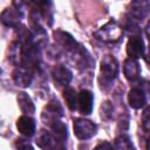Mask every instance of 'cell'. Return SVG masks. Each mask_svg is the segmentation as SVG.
Wrapping results in <instances>:
<instances>
[{
  "label": "cell",
  "instance_id": "5",
  "mask_svg": "<svg viewBox=\"0 0 150 150\" xmlns=\"http://www.w3.org/2000/svg\"><path fill=\"white\" fill-rule=\"evenodd\" d=\"M73 129L74 135L79 139H89L96 134L97 125L86 118H75L73 123Z\"/></svg>",
  "mask_w": 150,
  "mask_h": 150
},
{
  "label": "cell",
  "instance_id": "7",
  "mask_svg": "<svg viewBox=\"0 0 150 150\" xmlns=\"http://www.w3.org/2000/svg\"><path fill=\"white\" fill-rule=\"evenodd\" d=\"M144 53H145V45L142 36L139 35L130 36V39L127 42V54L129 55V57L137 60L139 57H143Z\"/></svg>",
  "mask_w": 150,
  "mask_h": 150
},
{
  "label": "cell",
  "instance_id": "10",
  "mask_svg": "<svg viewBox=\"0 0 150 150\" xmlns=\"http://www.w3.org/2000/svg\"><path fill=\"white\" fill-rule=\"evenodd\" d=\"M94 96L90 90L83 89L77 94V109L83 115H89L93 110Z\"/></svg>",
  "mask_w": 150,
  "mask_h": 150
},
{
  "label": "cell",
  "instance_id": "20",
  "mask_svg": "<svg viewBox=\"0 0 150 150\" xmlns=\"http://www.w3.org/2000/svg\"><path fill=\"white\" fill-rule=\"evenodd\" d=\"M94 150H115V148H114V145H112L110 142L103 141V142L98 143V144L94 148Z\"/></svg>",
  "mask_w": 150,
  "mask_h": 150
},
{
  "label": "cell",
  "instance_id": "3",
  "mask_svg": "<svg viewBox=\"0 0 150 150\" xmlns=\"http://www.w3.org/2000/svg\"><path fill=\"white\" fill-rule=\"evenodd\" d=\"M21 6V2H13V6L5 8L0 14V21L7 27L18 28L21 20L23 19V9Z\"/></svg>",
  "mask_w": 150,
  "mask_h": 150
},
{
  "label": "cell",
  "instance_id": "16",
  "mask_svg": "<svg viewBox=\"0 0 150 150\" xmlns=\"http://www.w3.org/2000/svg\"><path fill=\"white\" fill-rule=\"evenodd\" d=\"M63 97L68 108L71 111H75L77 109V93L75 91V89L71 87H67L63 90Z\"/></svg>",
  "mask_w": 150,
  "mask_h": 150
},
{
  "label": "cell",
  "instance_id": "12",
  "mask_svg": "<svg viewBox=\"0 0 150 150\" xmlns=\"http://www.w3.org/2000/svg\"><path fill=\"white\" fill-rule=\"evenodd\" d=\"M123 73L128 81H130V82L137 81L139 79V74H141L138 61L135 59H131V57L125 59V61L123 63Z\"/></svg>",
  "mask_w": 150,
  "mask_h": 150
},
{
  "label": "cell",
  "instance_id": "15",
  "mask_svg": "<svg viewBox=\"0 0 150 150\" xmlns=\"http://www.w3.org/2000/svg\"><path fill=\"white\" fill-rule=\"evenodd\" d=\"M18 104H19L20 110L25 115L33 114L35 111V105H34L32 98L26 93H23V91L19 93V95H18Z\"/></svg>",
  "mask_w": 150,
  "mask_h": 150
},
{
  "label": "cell",
  "instance_id": "8",
  "mask_svg": "<svg viewBox=\"0 0 150 150\" xmlns=\"http://www.w3.org/2000/svg\"><path fill=\"white\" fill-rule=\"evenodd\" d=\"M33 77H34V71L26 67L16 66V68L13 70V80L19 87L22 88L29 87L32 84Z\"/></svg>",
  "mask_w": 150,
  "mask_h": 150
},
{
  "label": "cell",
  "instance_id": "19",
  "mask_svg": "<svg viewBox=\"0 0 150 150\" xmlns=\"http://www.w3.org/2000/svg\"><path fill=\"white\" fill-rule=\"evenodd\" d=\"M111 111H112V107L109 104V102H104V104H102V107H101L102 117L105 120L111 118Z\"/></svg>",
  "mask_w": 150,
  "mask_h": 150
},
{
  "label": "cell",
  "instance_id": "9",
  "mask_svg": "<svg viewBox=\"0 0 150 150\" xmlns=\"http://www.w3.org/2000/svg\"><path fill=\"white\" fill-rule=\"evenodd\" d=\"M52 77H53V81L55 82V84H57V87L67 88L73 79V73L69 70V68L59 64L52 69Z\"/></svg>",
  "mask_w": 150,
  "mask_h": 150
},
{
  "label": "cell",
  "instance_id": "21",
  "mask_svg": "<svg viewBox=\"0 0 150 150\" xmlns=\"http://www.w3.org/2000/svg\"><path fill=\"white\" fill-rule=\"evenodd\" d=\"M142 121H143V128H144V130L145 131H148V129H149V109L146 108L145 110H144V112H143V117H142Z\"/></svg>",
  "mask_w": 150,
  "mask_h": 150
},
{
  "label": "cell",
  "instance_id": "17",
  "mask_svg": "<svg viewBox=\"0 0 150 150\" xmlns=\"http://www.w3.org/2000/svg\"><path fill=\"white\" fill-rule=\"evenodd\" d=\"M116 150H135L132 142L127 135H121L115 139V146Z\"/></svg>",
  "mask_w": 150,
  "mask_h": 150
},
{
  "label": "cell",
  "instance_id": "22",
  "mask_svg": "<svg viewBox=\"0 0 150 150\" xmlns=\"http://www.w3.org/2000/svg\"><path fill=\"white\" fill-rule=\"evenodd\" d=\"M0 74H1V68H0Z\"/></svg>",
  "mask_w": 150,
  "mask_h": 150
},
{
  "label": "cell",
  "instance_id": "18",
  "mask_svg": "<svg viewBox=\"0 0 150 150\" xmlns=\"http://www.w3.org/2000/svg\"><path fill=\"white\" fill-rule=\"evenodd\" d=\"M15 148L18 150H34L32 144L29 143V141H27L25 138H18L15 141Z\"/></svg>",
  "mask_w": 150,
  "mask_h": 150
},
{
  "label": "cell",
  "instance_id": "2",
  "mask_svg": "<svg viewBox=\"0 0 150 150\" xmlns=\"http://www.w3.org/2000/svg\"><path fill=\"white\" fill-rule=\"evenodd\" d=\"M122 34H123V28L115 20L108 21L105 25H103L102 27H100L97 30L93 33L95 39L104 43H115L120 41L122 38Z\"/></svg>",
  "mask_w": 150,
  "mask_h": 150
},
{
  "label": "cell",
  "instance_id": "13",
  "mask_svg": "<svg viewBox=\"0 0 150 150\" xmlns=\"http://www.w3.org/2000/svg\"><path fill=\"white\" fill-rule=\"evenodd\" d=\"M16 127L20 134L23 135L25 137H32L35 134V129H36L35 121L28 115L20 116L16 121Z\"/></svg>",
  "mask_w": 150,
  "mask_h": 150
},
{
  "label": "cell",
  "instance_id": "14",
  "mask_svg": "<svg viewBox=\"0 0 150 150\" xmlns=\"http://www.w3.org/2000/svg\"><path fill=\"white\" fill-rule=\"evenodd\" d=\"M61 139L56 138L55 135H53L52 132L49 131H46V130H41L35 139V143L39 148L43 149V150H52L57 142H60Z\"/></svg>",
  "mask_w": 150,
  "mask_h": 150
},
{
  "label": "cell",
  "instance_id": "6",
  "mask_svg": "<svg viewBox=\"0 0 150 150\" xmlns=\"http://www.w3.org/2000/svg\"><path fill=\"white\" fill-rule=\"evenodd\" d=\"M53 35H54L55 42H56L61 48H63L66 52L70 53L71 55L76 54V53L80 50V48L82 47L69 33H67V32H64V30L57 29V30L54 32Z\"/></svg>",
  "mask_w": 150,
  "mask_h": 150
},
{
  "label": "cell",
  "instance_id": "1",
  "mask_svg": "<svg viewBox=\"0 0 150 150\" xmlns=\"http://www.w3.org/2000/svg\"><path fill=\"white\" fill-rule=\"evenodd\" d=\"M118 75V62L112 55H105L101 60L98 83L102 89L107 90Z\"/></svg>",
  "mask_w": 150,
  "mask_h": 150
},
{
  "label": "cell",
  "instance_id": "4",
  "mask_svg": "<svg viewBox=\"0 0 150 150\" xmlns=\"http://www.w3.org/2000/svg\"><path fill=\"white\" fill-rule=\"evenodd\" d=\"M62 116H63V110L60 103L57 101H50L42 110L41 121L43 122L45 125H48L52 128L56 122L61 121Z\"/></svg>",
  "mask_w": 150,
  "mask_h": 150
},
{
  "label": "cell",
  "instance_id": "11",
  "mask_svg": "<svg viewBox=\"0 0 150 150\" xmlns=\"http://www.w3.org/2000/svg\"><path fill=\"white\" fill-rule=\"evenodd\" d=\"M128 103L132 109H141L146 103V95L139 87H134L128 93Z\"/></svg>",
  "mask_w": 150,
  "mask_h": 150
}]
</instances>
